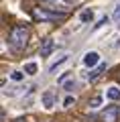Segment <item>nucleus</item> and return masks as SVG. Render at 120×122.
<instances>
[{"mask_svg": "<svg viewBox=\"0 0 120 122\" xmlns=\"http://www.w3.org/2000/svg\"><path fill=\"white\" fill-rule=\"evenodd\" d=\"M10 79H12V81H22V79H25V73H22V71H12V73H10Z\"/></svg>", "mask_w": 120, "mask_h": 122, "instance_id": "14", "label": "nucleus"}, {"mask_svg": "<svg viewBox=\"0 0 120 122\" xmlns=\"http://www.w3.org/2000/svg\"><path fill=\"white\" fill-rule=\"evenodd\" d=\"M116 47H120V39H118V43H116Z\"/></svg>", "mask_w": 120, "mask_h": 122, "instance_id": "19", "label": "nucleus"}, {"mask_svg": "<svg viewBox=\"0 0 120 122\" xmlns=\"http://www.w3.org/2000/svg\"><path fill=\"white\" fill-rule=\"evenodd\" d=\"M106 98H108V100H112V102H118L120 100V87L118 86H110L106 90Z\"/></svg>", "mask_w": 120, "mask_h": 122, "instance_id": "8", "label": "nucleus"}, {"mask_svg": "<svg viewBox=\"0 0 120 122\" xmlns=\"http://www.w3.org/2000/svg\"><path fill=\"white\" fill-rule=\"evenodd\" d=\"M79 20L82 22H92L94 20V10H83V12L79 14Z\"/></svg>", "mask_w": 120, "mask_h": 122, "instance_id": "11", "label": "nucleus"}, {"mask_svg": "<svg viewBox=\"0 0 120 122\" xmlns=\"http://www.w3.org/2000/svg\"><path fill=\"white\" fill-rule=\"evenodd\" d=\"M108 20H110V18H108V16H104V18H102V20H100V22H98V25H94V30H98V29H102V26H104V25H108Z\"/></svg>", "mask_w": 120, "mask_h": 122, "instance_id": "16", "label": "nucleus"}, {"mask_svg": "<svg viewBox=\"0 0 120 122\" xmlns=\"http://www.w3.org/2000/svg\"><path fill=\"white\" fill-rule=\"evenodd\" d=\"M112 18H114L116 22H120V4H116V8H114V12H112Z\"/></svg>", "mask_w": 120, "mask_h": 122, "instance_id": "15", "label": "nucleus"}, {"mask_svg": "<svg viewBox=\"0 0 120 122\" xmlns=\"http://www.w3.org/2000/svg\"><path fill=\"white\" fill-rule=\"evenodd\" d=\"M26 41H29V29L25 25H18V26H12L8 35V43L14 51H22L26 47Z\"/></svg>", "mask_w": 120, "mask_h": 122, "instance_id": "1", "label": "nucleus"}, {"mask_svg": "<svg viewBox=\"0 0 120 122\" xmlns=\"http://www.w3.org/2000/svg\"><path fill=\"white\" fill-rule=\"evenodd\" d=\"M33 16H35V18H41V20H59V18L63 16V14L49 12V10H45V8H35Z\"/></svg>", "mask_w": 120, "mask_h": 122, "instance_id": "3", "label": "nucleus"}, {"mask_svg": "<svg viewBox=\"0 0 120 122\" xmlns=\"http://www.w3.org/2000/svg\"><path fill=\"white\" fill-rule=\"evenodd\" d=\"M53 49H55V43H53L51 39H45L43 45H41V51H39V53H41V57H49Z\"/></svg>", "mask_w": 120, "mask_h": 122, "instance_id": "6", "label": "nucleus"}, {"mask_svg": "<svg viewBox=\"0 0 120 122\" xmlns=\"http://www.w3.org/2000/svg\"><path fill=\"white\" fill-rule=\"evenodd\" d=\"M45 2H49V0H45Z\"/></svg>", "mask_w": 120, "mask_h": 122, "instance_id": "20", "label": "nucleus"}, {"mask_svg": "<svg viewBox=\"0 0 120 122\" xmlns=\"http://www.w3.org/2000/svg\"><path fill=\"white\" fill-rule=\"evenodd\" d=\"M53 104H55V96H53V92H45V94H43V106H45V108H47V110H51L53 108Z\"/></svg>", "mask_w": 120, "mask_h": 122, "instance_id": "9", "label": "nucleus"}, {"mask_svg": "<svg viewBox=\"0 0 120 122\" xmlns=\"http://www.w3.org/2000/svg\"><path fill=\"white\" fill-rule=\"evenodd\" d=\"M100 104H102V96H96V98H92V100H90V108L92 110H98Z\"/></svg>", "mask_w": 120, "mask_h": 122, "instance_id": "13", "label": "nucleus"}, {"mask_svg": "<svg viewBox=\"0 0 120 122\" xmlns=\"http://www.w3.org/2000/svg\"><path fill=\"white\" fill-rule=\"evenodd\" d=\"M102 120L104 122H116V120H118V108H116V106L106 108V110H104V114H102Z\"/></svg>", "mask_w": 120, "mask_h": 122, "instance_id": "5", "label": "nucleus"}, {"mask_svg": "<svg viewBox=\"0 0 120 122\" xmlns=\"http://www.w3.org/2000/svg\"><path fill=\"white\" fill-rule=\"evenodd\" d=\"M102 61H100V53L98 51H88L83 55V65L86 67H98Z\"/></svg>", "mask_w": 120, "mask_h": 122, "instance_id": "4", "label": "nucleus"}, {"mask_svg": "<svg viewBox=\"0 0 120 122\" xmlns=\"http://www.w3.org/2000/svg\"><path fill=\"white\" fill-rule=\"evenodd\" d=\"M67 59H69V55H61L59 59H57L55 63H53V65L49 67V73H53V71H57V67H61V65H63V63H65Z\"/></svg>", "mask_w": 120, "mask_h": 122, "instance_id": "10", "label": "nucleus"}, {"mask_svg": "<svg viewBox=\"0 0 120 122\" xmlns=\"http://www.w3.org/2000/svg\"><path fill=\"white\" fill-rule=\"evenodd\" d=\"M25 73H29V75L37 73V63H35V61H29V63H25Z\"/></svg>", "mask_w": 120, "mask_h": 122, "instance_id": "12", "label": "nucleus"}, {"mask_svg": "<svg viewBox=\"0 0 120 122\" xmlns=\"http://www.w3.org/2000/svg\"><path fill=\"white\" fill-rule=\"evenodd\" d=\"M45 10L55 12V14H65L69 10V6L65 2H61V0H49V2H45Z\"/></svg>", "mask_w": 120, "mask_h": 122, "instance_id": "2", "label": "nucleus"}, {"mask_svg": "<svg viewBox=\"0 0 120 122\" xmlns=\"http://www.w3.org/2000/svg\"><path fill=\"white\" fill-rule=\"evenodd\" d=\"M102 71H106V63H100L98 67H94V69L88 73V79H90V81H96V79L102 75Z\"/></svg>", "mask_w": 120, "mask_h": 122, "instance_id": "7", "label": "nucleus"}, {"mask_svg": "<svg viewBox=\"0 0 120 122\" xmlns=\"http://www.w3.org/2000/svg\"><path fill=\"white\" fill-rule=\"evenodd\" d=\"M63 87H65L67 92H71L73 87H75V81H73V79H69V81H65V83H63Z\"/></svg>", "mask_w": 120, "mask_h": 122, "instance_id": "17", "label": "nucleus"}, {"mask_svg": "<svg viewBox=\"0 0 120 122\" xmlns=\"http://www.w3.org/2000/svg\"><path fill=\"white\" fill-rule=\"evenodd\" d=\"M73 102H75V100H73L71 96H67V98H65V100H63V106H65V108H69V106H71Z\"/></svg>", "mask_w": 120, "mask_h": 122, "instance_id": "18", "label": "nucleus"}]
</instances>
